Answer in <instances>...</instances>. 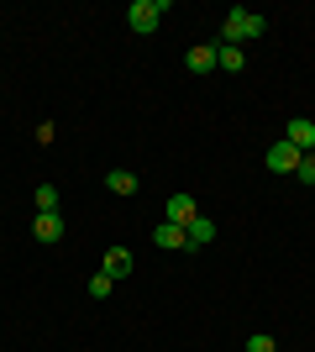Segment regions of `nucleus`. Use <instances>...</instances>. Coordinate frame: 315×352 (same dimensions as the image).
Returning <instances> with one entry per match:
<instances>
[{
    "mask_svg": "<svg viewBox=\"0 0 315 352\" xmlns=\"http://www.w3.org/2000/svg\"><path fill=\"white\" fill-rule=\"evenodd\" d=\"M268 32V21L257 11H226V27H221V43H231V47H242V43H253V37H263Z\"/></svg>",
    "mask_w": 315,
    "mask_h": 352,
    "instance_id": "f257e3e1",
    "label": "nucleus"
},
{
    "mask_svg": "<svg viewBox=\"0 0 315 352\" xmlns=\"http://www.w3.org/2000/svg\"><path fill=\"white\" fill-rule=\"evenodd\" d=\"M163 16H168V0H132V6H126V27H132L137 37H148V32H158Z\"/></svg>",
    "mask_w": 315,
    "mask_h": 352,
    "instance_id": "f03ea898",
    "label": "nucleus"
},
{
    "mask_svg": "<svg viewBox=\"0 0 315 352\" xmlns=\"http://www.w3.org/2000/svg\"><path fill=\"white\" fill-rule=\"evenodd\" d=\"M152 248L184 252V248H189V232H184V226H174V221H158V226H152Z\"/></svg>",
    "mask_w": 315,
    "mask_h": 352,
    "instance_id": "7ed1b4c3",
    "label": "nucleus"
},
{
    "mask_svg": "<svg viewBox=\"0 0 315 352\" xmlns=\"http://www.w3.org/2000/svg\"><path fill=\"white\" fill-rule=\"evenodd\" d=\"M300 158H305L300 147H289V142H273V147H268V158H263V163H268V174H294V168H300Z\"/></svg>",
    "mask_w": 315,
    "mask_h": 352,
    "instance_id": "20e7f679",
    "label": "nucleus"
},
{
    "mask_svg": "<svg viewBox=\"0 0 315 352\" xmlns=\"http://www.w3.org/2000/svg\"><path fill=\"white\" fill-rule=\"evenodd\" d=\"M32 236H37V242H47V248H53V242H63V216H58V210H37V216H32Z\"/></svg>",
    "mask_w": 315,
    "mask_h": 352,
    "instance_id": "39448f33",
    "label": "nucleus"
},
{
    "mask_svg": "<svg viewBox=\"0 0 315 352\" xmlns=\"http://www.w3.org/2000/svg\"><path fill=\"white\" fill-rule=\"evenodd\" d=\"M200 216V206H195V200H189V195H168V206H163V221H174V226H189V221H195Z\"/></svg>",
    "mask_w": 315,
    "mask_h": 352,
    "instance_id": "423d86ee",
    "label": "nucleus"
},
{
    "mask_svg": "<svg viewBox=\"0 0 315 352\" xmlns=\"http://www.w3.org/2000/svg\"><path fill=\"white\" fill-rule=\"evenodd\" d=\"M284 142L300 147V153H310V147H315V121H310V116H294V121L284 126Z\"/></svg>",
    "mask_w": 315,
    "mask_h": 352,
    "instance_id": "0eeeda50",
    "label": "nucleus"
},
{
    "mask_svg": "<svg viewBox=\"0 0 315 352\" xmlns=\"http://www.w3.org/2000/svg\"><path fill=\"white\" fill-rule=\"evenodd\" d=\"M100 274H110V279H126V274H132V252H126V248H105Z\"/></svg>",
    "mask_w": 315,
    "mask_h": 352,
    "instance_id": "6e6552de",
    "label": "nucleus"
},
{
    "mask_svg": "<svg viewBox=\"0 0 315 352\" xmlns=\"http://www.w3.org/2000/svg\"><path fill=\"white\" fill-rule=\"evenodd\" d=\"M184 69H189V74H215V47H210V43L189 47V53H184Z\"/></svg>",
    "mask_w": 315,
    "mask_h": 352,
    "instance_id": "1a4fd4ad",
    "label": "nucleus"
},
{
    "mask_svg": "<svg viewBox=\"0 0 315 352\" xmlns=\"http://www.w3.org/2000/svg\"><path fill=\"white\" fill-rule=\"evenodd\" d=\"M105 190H110V195H137V190H142V179H137L132 168H110V174H105Z\"/></svg>",
    "mask_w": 315,
    "mask_h": 352,
    "instance_id": "9d476101",
    "label": "nucleus"
},
{
    "mask_svg": "<svg viewBox=\"0 0 315 352\" xmlns=\"http://www.w3.org/2000/svg\"><path fill=\"white\" fill-rule=\"evenodd\" d=\"M184 232H189V248H210V242H215V221H210V216H195Z\"/></svg>",
    "mask_w": 315,
    "mask_h": 352,
    "instance_id": "9b49d317",
    "label": "nucleus"
},
{
    "mask_svg": "<svg viewBox=\"0 0 315 352\" xmlns=\"http://www.w3.org/2000/svg\"><path fill=\"white\" fill-rule=\"evenodd\" d=\"M215 69H226V74H242V69H247L242 47H231V43H215Z\"/></svg>",
    "mask_w": 315,
    "mask_h": 352,
    "instance_id": "f8f14e48",
    "label": "nucleus"
},
{
    "mask_svg": "<svg viewBox=\"0 0 315 352\" xmlns=\"http://www.w3.org/2000/svg\"><path fill=\"white\" fill-rule=\"evenodd\" d=\"M110 284H116L110 274H95V279L84 284V289H90V300H110Z\"/></svg>",
    "mask_w": 315,
    "mask_h": 352,
    "instance_id": "ddd939ff",
    "label": "nucleus"
},
{
    "mask_svg": "<svg viewBox=\"0 0 315 352\" xmlns=\"http://www.w3.org/2000/svg\"><path fill=\"white\" fill-rule=\"evenodd\" d=\"M37 210H58V190L53 184H37Z\"/></svg>",
    "mask_w": 315,
    "mask_h": 352,
    "instance_id": "4468645a",
    "label": "nucleus"
},
{
    "mask_svg": "<svg viewBox=\"0 0 315 352\" xmlns=\"http://www.w3.org/2000/svg\"><path fill=\"white\" fill-rule=\"evenodd\" d=\"M247 352H279V347H273L268 331H257V337H247Z\"/></svg>",
    "mask_w": 315,
    "mask_h": 352,
    "instance_id": "2eb2a0df",
    "label": "nucleus"
},
{
    "mask_svg": "<svg viewBox=\"0 0 315 352\" xmlns=\"http://www.w3.org/2000/svg\"><path fill=\"white\" fill-rule=\"evenodd\" d=\"M294 179H300V184H315V163H310V158H300V168H294Z\"/></svg>",
    "mask_w": 315,
    "mask_h": 352,
    "instance_id": "dca6fc26",
    "label": "nucleus"
},
{
    "mask_svg": "<svg viewBox=\"0 0 315 352\" xmlns=\"http://www.w3.org/2000/svg\"><path fill=\"white\" fill-rule=\"evenodd\" d=\"M305 158H310V163H315V147H310V153H305Z\"/></svg>",
    "mask_w": 315,
    "mask_h": 352,
    "instance_id": "f3484780",
    "label": "nucleus"
}]
</instances>
